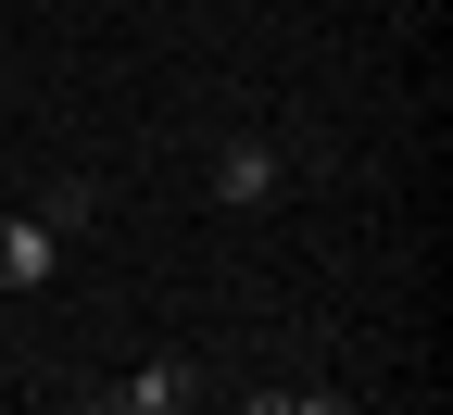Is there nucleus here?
Masks as SVG:
<instances>
[{
	"mask_svg": "<svg viewBox=\"0 0 453 415\" xmlns=\"http://www.w3.org/2000/svg\"><path fill=\"white\" fill-rule=\"evenodd\" d=\"M113 403H127V415H189V403H214V365H202V352H151V365L113 378Z\"/></svg>",
	"mask_w": 453,
	"mask_h": 415,
	"instance_id": "nucleus-1",
	"label": "nucleus"
},
{
	"mask_svg": "<svg viewBox=\"0 0 453 415\" xmlns=\"http://www.w3.org/2000/svg\"><path fill=\"white\" fill-rule=\"evenodd\" d=\"M64 227H50V214H0V289H50V277H64Z\"/></svg>",
	"mask_w": 453,
	"mask_h": 415,
	"instance_id": "nucleus-2",
	"label": "nucleus"
},
{
	"mask_svg": "<svg viewBox=\"0 0 453 415\" xmlns=\"http://www.w3.org/2000/svg\"><path fill=\"white\" fill-rule=\"evenodd\" d=\"M277 176H290V164H277V139H226V151H214V202H226V214H265Z\"/></svg>",
	"mask_w": 453,
	"mask_h": 415,
	"instance_id": "nucleus-3",
	"label": "nucleus"
},
{
	"mask_svg": "<svg viewBox=\"0 0 453 415\" xmlns=\"http://www.w3.org/2000/svg\"><path fill=\"white\" fill-rule=\"evenodd\" d=\"M38 214H50V227H64V240H88V227H101V189H88V176H64V189H50Z\"/></svg>",
	"mask_w": 453,
	"mask_h": 415,
	"instance_id": "nucleus-4",
	"label": "nucleus"
}]
</instances>
